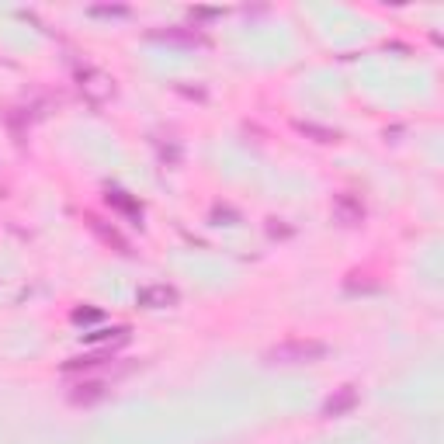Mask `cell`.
Listing matches in <instances>:
<instances>
[{
  "label": "cell",
  "instance_id": "6da1fadb",
  "mask_svg": "<svg viewBox=\"0 0 444 444\" xmlns=\"http://www.w3.org/2000/svg\"><path fill=\"white\" fill-rule=\"evenodd\" d=\"M326 354V344L319 340H285L278 347H271L264 354L267 365H309V361H319Z\"/></svg>",
  "mask_w": 444,
  "mask_h": 444
},
{
  "label": "cell",
  "instance_id": "7a4b0ae2",
  "mask_svg": "<svg viewBox=\"0 0 444 444\" xmlns=\"http://www.w3.org/2000/svg\"><path fill=\"white\" fill-rule=\"evenodd\" d=\"M177 288L170 285H150L139 291V306H146V309H170V306H177Z\"/></svg>",
  "mask_w": 444,
  "mask_h": 444
},
{
  "label": "cell",
  "instance_id": "3957f363",
  "mask_svg": "<svg viewBox=\"0 0 444 444\" xmlns=\"http://www.w3.org/2000/svg\"><path fill=\"white\" fill-rule=\"evenodd\" d=\"M354 406H358V392H354V386H344L337 396H330V399H326L323 413H326V417H344V413H347V410H354Z\"/></svg>",
  "mask_w": 444,
  "mask_h": 444
},
{
  "label": "cell",
  "instance_id": "277c9868",
  "mask_svg": "<svg viewBox=\"0 0 444 444\" xmlns=\"http://www.w3.org/2000/svg\"><path fill=\"white\" fill-rule=\"evenodd\" d=\"M80 87H83L94 101H105L108 94H111V80L101 77V73H94V70H83V73H80Z\"/></svg>",
  "mask_w": 444,
  "mask_h": 444
},
{
  "label": "cell",
  "instance_id": "5b68a950",
  "mask_svg": "<svg viewBox=\"0 0 444 444\" xmlns=\"http://www.w3.org/2000/svg\"><path fill=\"white\" fill-rule=\"evenodd\" d=\"M153 38H160V42H184V46H202L205 42L195 28H167V31H157Z\"/></svg>",
  "mask_w": 444,
  "mask_h": 444
},
{
  "label": "cell",
  "instance_id": "8992f818",
  "mask_svg": "<svg viewBox=\"0 0 444 444\" xmlns=\"http://www.w3.org/2000/svg\"><path fill=\"white\" fill-rule=\"evenodd\" d=\"M108 392V386L105 382H80L77 389L70 392V399H73V403H83V406H87V403H94V399H101V396H105Z\"/></svg>",
  "mask_w": 444,
  "mask_h": 444
},
{
  "label": "cell",
  "instance_id": "52a82bcc",
  "mask_svg": "<svg viewBox=\"0 0 444 444\" xmlns=\"http://www.w3.org/2000/svg\"><path fill=\"white\" fill-rule=\"evenodd\" d=\"M87 222H91V226H94V229H98L101 236H105V243H115V247H118V254H129V243L115 233V229H105V222H101V219H94V215H91Z\"/></svg>",
  "mask_w": 444,
  "mask_h": 444
},
{
  "label": "cell",
  "instance_id": "ba28073f",
  "mask_svg": "<svg viewBox=\"0 0 444 444\" xmlns=\"http://www.w3.org/2000/svg\"><path fill=\"white\" fill-rule=\"evenodd\" d=\"M108 202H111V205H118L122 212H129L132 219H139V205H135L132 198H125V191H118V187H115V191H108Z\"/></svg>",
  "mask_w": 444,
  "mask_h": 444
},
{
  "label": "cell",
  "instance_id": "9c48e42d",
  "mask_svg": "<svg viewBox=\"0 0 444 444\" xmlns=\"http://www.w3.org/2000/svg\"><path fill=\"white\" fill-rule=\"evenodd\" d=\"M98 316H101V313H94V309H77V313H73V319H77V323H83V319H98Z\"/></svg>",
  "mask_w": 444,
  "mask_h": 444
},
{
  "label": "cell",
  "instance_id": "30bf717a",
  "mask_svg": "<svg viewBox=\"0 0 444 444\" xmlns=\"http://www.w3.org/2000/svg\"><path fill=\"white\" fill-rule=\"evenodd\" d=\"M94 14H125V7H94Z\"/></svg>",
  "mask_w": 444,
  "mask_h": 444
}]
</instances>
